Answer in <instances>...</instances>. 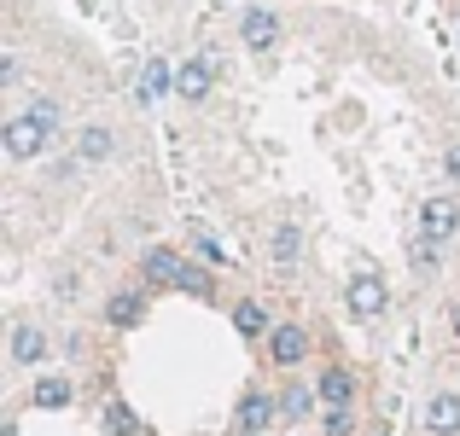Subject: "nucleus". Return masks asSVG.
Wrapping results in <instances>:
<instances>
[{"instance_id":"obj_16","label":"nucleus","mask_w":460,"mask_h":436,"mask_svg":"<svg viewBox=\"0 0 460 436\" xmlns=\"http://www.w3.org/2000/svg\"><path fill=\"white\" fill-rule=\"evenodd\" d=\"M234 326L245 337H269L274 326H269V314H262V302H234Z\"/></svg>"},{"instance_id":"obj_11","label":"nucleus","mask_w":460,"mask_h":436,"mask_svg":"<svg viewBox=\"0 0 460 436\" xmlns=\"http://www.w3.org/2000/svg\"><path fill=\"white\" fill-rule=\"evenodd\" d=\"M140 314H146V297H140V291H111V302H105V320H111L117 332L140 326Z\"/></svg>"},{"instance_id":"obj_4","label":"nucleus","mask_w":460,"mask_h":436,"mask_svg":"<svg viewBox=\"0 0 460 436\" xmlns=\"http://www.w3.org/2000/svg\"><path fill=\"white\" fill-rule=\"evenodd\" d=\"M274 419H280V402L269 390H245L239 396V436H269Z\"/></svg>"},{"instance_id":"obj_8","label":"nucleus","mask_w":460,"mask_h":436,"mask_svg":"<svg viewBox=\"0 0 460 436\" xmlns=\"http://www.w3.org/2000/svg\"><path fill=\"white\" fill-rule=\"evenodd\" d=\"M239 35H245L251 53H269V47L280 41V18H274L269 6H251V12H245V23H239Z\"/></svg>"},{"instance_id":"obj_1","label":"nucleus","mask_w":460,"mask_h":436,"mask_svg":"<svg viewBox=\"0 0 460 436\" xmlns=\"http://www.w3.org/2000/svg\"><path fill=\"white\" fill-rule=\"evenodd\" d=\"M47 140H53V135H47V128L35 123L30 111H23V117H12V123L0 128V145H6V157H12V163H30V157H41V152H47Z\"/></svg>"},{"instance_id":"obj_14","label":"nucleus","mask_w":460,"mask_h":436,"mask_svg":"<svg viewBox=\"0 0 460 436\" xmlns=\"http://www.w3.org/2000/svg\"><path fill=\"white\" fill-rule=\"evenodd\" d=\"M314 402H321L314 390H304V384H286V390H280V419H292V425H297V419L314 414Z\"/></svg>"},{"instance_id":"obj_24","label":"nucleus","mask_w":460,"mask_h":436,"mask_svg":"<svg viewBox=\"0 0 460 436\" xmlns=\"http://www.w3.org/2000/svg\"><path fill=\"white\" fill-rule=\"evenodd\" d=\"M199 257H204V262H227V257H222V245H216V239H199Z\"/></svg>"},{"instance_id":"obj_19","label":"nucleus","mask_w":460,"mask_h":436,"mask_svg":"<svg viewBox=\"0 0 460 436\" xmlns=\"http://www.w3.org/2000/svg\"><path fill=\"white\" fill-rule=\"evenodd\" d=\"M105 431H111V436H135V431H140V419L128 414L123 402H111V407H105Z\"/></svg>"},{"instance_id":"obj_6","label":"nucleus","mask_w":460,"mask_h":436,"mask_svg":"<svg viewBox=\"0 0 460 436\" xmlns=\"http://www.w3.org/2000/svg\"><path fill=\"white\" fill-rule=\"evenodd\" d=\"M455 227H460V204L455 198H426L420 204V239L443 245V239H455Z\"/></svg>"},{"instance_id":"obj_5","label":"nucleus","mask_w":460,"mask_h":436,"mask_svg":"<svg viewBox=\"0 0 460 436\" xmlns=\"http://www.w3.org/2000/svg\"><path fill=\"white\" fill-rule=\"evenodd\" d=\"M262 344H269L274 367H304V355H309V332H304V326H292V320H280Z\"/></svg>"},{"instance_id":"obj_17","label":"nucleus","mask_w":460,"mask_h":436,"mask_svg":"<svg viewBox=\"0 0 460 436\" xmlns=\"http://www.w3.org/2000/svg\"><path fill=\"white\" fill-rule=\"evenodd\" d=\"M70 396H76V384H70V379H41L30 402L35 407H70Z\"/></svg>"},{"instance_id":"obj_2","label":"nucleus","mask_w":460,"mask_h":436,"mask_svg":"<svg viewBox=\"0 0 460 436\" xmlns=\"http://www.w3.org/2000/svg\"><path fill=\"white\" fill-rule=\"evenodd\" d=\"M181 274H187V257L169 250V245H152L146 262H140V280L157 285V291H181Z\"/></svg>"},{"instance_id":"obj_21","label":"nucleus","mask_w":460,"mask_h":436,"mask_svg":"<svg viewBox=\"0 0 460 436\" xmlns=\"http://www.w3.org/2000/svg\"><path fill=\"white\" fill-rule=\"evenodd\" d=\"M30 117L47 128V135H58V105H53V100H35V105H30Z\"/></svg>"},{"instance_id":"obj_26","label":"nucleus","mask_w":460,"mask_h":436,"mask_svg":"<svg viewBox=\"0 0 460 436\" xmlns=\"http://www.w3.org/2000/svg\"><path fill=\"white\" fill-rule=\"evenodd\" d=\"M455 332H460V302H455Z\"/></svg>"},{"instance_id":"obj_18","label":"nucleus","mask_w":460,"mask_h":436,"mask_svg":"<svg viewBox=\"0 0 460 436\" xmlns=\"http://www.w3.org/2000/svg\"><path fill=\"white\" fill-rule=\"evenodd\" d=\"M169 88H175V70H169L164 58H152L146 76H140V100H157V93H169Z\"/></svg>"},{"instance_id":"obj_13","label":"nucleus","mask_w":460,"mask_h":436,"mask_svg":"<svg viewBox=\"0 0 460 436\" xmlns=\"http://www.w3.org/2000/svg\"><path fill=\"white\" fill-rule=\"evenodd\" d=\"M111 128H100V123H93V128H82V135H76V157H82V163H105V157H111Z\"/></svg>"},{"instance_id":"obj_7","label":"nucleus","mask_w":460,"mask_h":436,"mask_svg":"<svg viewBox=\"0 0 460 436\" xmlns=\"http://www.w3.org/2000/svg\"><path fill=\"white\" fill-rule=\"evenodd\" d=\"M314 396H321V407H326V414L349 407V402H356V372H349V367H326L321 379H314Z\"/></svg>"},{"instance_id":"obj_15","label":"nucleus","mask_w":460,"mask_h":436,"mask_svg":"<svg viewBox=\"0 0 460 436\" xmlns=\"http://www.w3.org/2000/svg\"><path fill=\"white\" fill-rule=\"evenodd\" d=\"M269 250H274V262H280V268H292V262L304 257V233H297L292 222H286V227H274V245H269Z\"/></svg>"},{"instance_id":"obj_10","label":"nucleus","mask_w":460,"mask_h":436,"mask_svg":"<svg viewBox=\"0 0 460 436\" xmlns=\"http://www.w3.org/2000/svg\"><path fill=\"white\" fill-rule=\"evenodd\" d=\"M210 82H216V65H210V58H187V65L175 70V93H181V100H204V93H210Z\"/></svg>"},{"instance_id":"obj_25","label":"nucleus","mask_w":460,"mask_h":436,"mask_svg":"<svg viewBox=\"0 0 460 436\" xmlns=\"http://www.w3.org/2000/svg\"><path fill=\"white\" fill-rule=\"evenodd\" d=\"M443 163H449V180H460V145H449V157H443Z\"/></svg>"},{"instance_id":"obj_3","label":"nucleus","mask_w":460,"mask_h":436,"mask_svg":"<svg viewBox=\"0 0 460 436\" xmlns=\"http://www.w3.org/2000/svg\"><path fill=\"white\" fill-rule=\"evenodd\" d=\"M344 302H349V314H361V320H379L385 302H391V291H385L379 274H356V280L344 285Z\"/></svg>"},{"instance_id":"obj_23","label":"nucleus","mask_w":460,"mask_h":436,"mask_svg":"<svg viewBox=\"0 0 460 436\" xmlns=\"http://www.w3.org/2000/svg\"><path fill=\"white\" fill-rule=\"evenodd\" d=\"M414 268H438V245H431V239L414 245Z\"/></svg>"},{"instance_id":"obj_20","label":"nucleus","mask_w":460,"mask_h":436,"mask_svg":"<svg viewBox=\"0 0 460 436\" xmlns=\"http://www.w3.org/2000/svg\"><path fill=\"white\" fill-rule=\"evenodd\" d=\"M181 291H192V297H210V274H204V268H192V262H187V274H181Z\"/></svg>"},{"instance_id":"obj_9","label":"nucleus","mask_w":460,"mask_h":436,"mask_svg":"<svg viewBox=\"0 0 460 436\" xmlns=\"http://www.w3.org/2000/svg\"><path fill=\"white\" fill-rule=\"evenodd\" d=\"M426 431L431 436H460V396L455 390H438L426 402Z\"/></svg>"},{"instance_id":"obj_12","label":"nucleus","mask_w":460,"mask_h":436,"mask_svg":"<svg viewBox=\"0 0 460 436\" xmlns=\"http://www.w3.org/2000/svg\"><path fill=\"white\" fill-rule=\"evenodd\" d=\"M41 355H47V332L41 326H18L12 332V361L18 367H41Z\"/></svg>"},{"instance_id":"obj_22","label":"nucleus","mask_w":460,"mask_h":436,"mask_svg":"<svg viewBox=\"0 0 460 436\" xmlns=\"http://www.w3.org/2000/svg\"><path fill=\"white\" fill-rule=\"evenodd\" d=\"M321 425H326V436H349V431H356V419H349V407H338V414H326Z\"/></svg>"}]
</instances>
